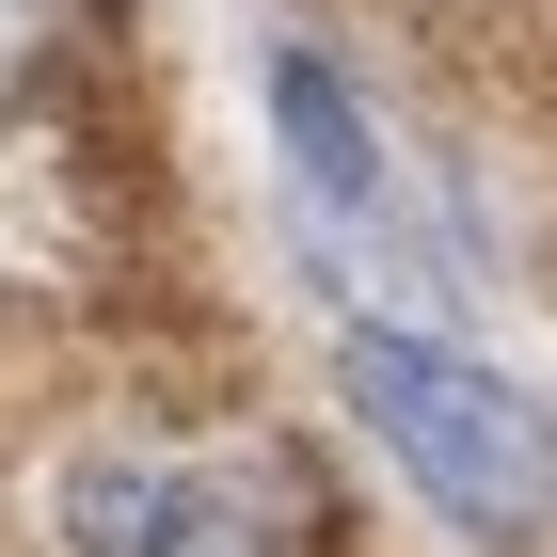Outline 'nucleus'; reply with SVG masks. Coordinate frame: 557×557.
Here are the masks:
<instances>
[{
	"label": "nucleus",
	"instance_id": "1",
	"mask_svg": "<svg viewBox=\"0 0 557 557\" xmlns=\"http://www.w3.org/2000/svg\"><path fill=\"white\" fill-rule=\"evenodd\" d=\"M335 383L350 414H367V446H383L398 478H414L446 525H478V542H525L557 494V430L525 414L494 367H478L462 335H383V319H335Z\"/></svg>",
	"mask_w": 557,
	"mask_h": 557
},
{
	"label": "nucleus",
	"instance_id": "2",
	"mask_svg": "<svg viewBox=\"0 0 557 557\" xmlns=\"http://www.w3.org/2000/svg\"><path fill=\"white\" fill-rule=\"evenodd\" d=\"M48 525H64V557H287L302 494L256 446H81Z\"/></svg>",
	"mask_w": 557,
	"mask_h": 557
}]
</instances>
